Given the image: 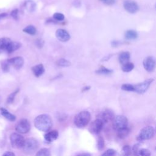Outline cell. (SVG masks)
Here are the masks:
<instances>
[{
	"mask_svg": "<svg viewBox=\"0 0 156 156\" xmlns=\"http://www.w3.org/2000/svg\"><path fill=\"white\" fill-rule=\"evenodd\" d=\"M39 144L38 141L34 138H29L24 140L23 146V149L26 154H32L37 151L38 148Z\"/></svg>",
	"mask_w": 156,
	"mask_h": 156,
	"instance_id": "cell-3",
	"label": "cell"
},
{
	"mask_svg": "<svg viewBox=\"0 0 156 156\" xmlns=\"http://www.w3.org/2000/svg\"><path fill=\"white\" fill-rule=\"evenodd\" d=\"M105 147V141L102 136H99L97 141V147L98 150L102 151Z\"/></svg>",
	"mask_w": 156,
	"mask_h": 156,
	"instance_id": "cell-27",
	"label": "cell"
},
{
	"mask_svg": "<svg viewBox=\"0 0 156 156\" xmlns=\"http://www.w3.org/2000/svg\"><path fill=\"white\" fill-rule=\"evenodd\" d=\"M19 91V90H16L15 91L13 92L12 93H11L7 98V102L8 104H11L13 102L14 99H15V97L16 96V94L18 93V92Z\"/></svg>",
	"mask_w": 156,
	"mask_h": 156,
	"instance_id": "cell-34",
	"label": "cell"
},
{
	"mask_svg": "<svg viewBox=\"0 0 156 156\" xmlns=\"http://www.w3.org/2000/svg\"><path fill=\"white\" fill-rule=\"evenodd\" d=\"M57 38L62 42H66L70 39L69 34L63 29H58L55 32Z\"/></svg>",
	"mask_w": 156,
	"mask_h": 156,
	"instance_id": "cell-13",
	"label": "cell"
},
{
	"mask_svg": "<svg viewBox=\"0 0 156 156\" xmlns=\"http://www.w3.org/2000/svg\"><path fill=\"white\" fill-rule=\"evenodd\" d=\"M9 65L15 69H20L24 65V59L21 57H15L7 60Z\"/></svg>",
	"mask_w": 156,
	"mask_h": 156,
	"instance_id": "cell-14",
	"label": "cell"
},
{
	"mask_svg": "<svg viewBox=\"0 0 156 156\" xmlns=\"http://www.w3.org/2000/svg\"><path fill=\"white\" fill-rule=\"evenodd\" d=\"M10 15L13 18H14L15 20H17L18 18V10L17 9H14L11 12Z\"/></svg>",
	"mask_w": 156,
	"mask_h": 156,
	"instance_id": "cell-37",
	"label": "cell"
},
{
	"mask_svg": "<svg viewBox=\"0 0 156 156\" xmlns=\"http://www.w3.org/2000/svg\"><path fill=\"white\" fill-rule=\"evenodd\" d=\"M30 129V124L26 119H21L16 126L15 130L20 133H26Z\"/></svg>",
	"mask_w": 156,
	"mask_h": 156,
	"instance_id": "cell-8",
	"label": "cell"
},
{
	"mask_svg": "<svg viewBox=\"0 0 156 156\" xmlns=\"http://www.w3.org/2000/svg\"><path fill=\"white\" fill-rule=\"evenodd\" d=\"M144 68L148 72H152L155 68V59L152 56H148L146 57L143 62Z\"/></svg>",
	"mask_w": 156,
	"mask_h": 156,
	"instance_id": "cell-12",
	"label": "cell"
},
{
	"mask_svg": "<svg viewBox=\"0 0 156 156\" xmlns=\"http://www.w3.org/2000/svg\"><path fill=\"white\" fill-rule=\"evenodd\" d=\"M57 65L62 67H67L71 65L70 62L66 60L65 58H60L57 62Z\"/></svg>",
	"mask_w": 156,
	"mask_h": 156,
	"instance_id": "cell-29",
	"label": "cell"
},
{
	"mask_svg": "<svg viewBox=\"0 0 156 156\" xmlns=\"http://www.w3.org/2000/svg\"><path fill=\"white\" fill-rule=\"evenodd\" d=\"M104 125V124L101 120L96 118L91 123L89 127V130L92 133L98 134L102 130Z\"/></svg>",
	"mask_w": 156,
	"mask_h": 156,
	"instance_id": "cell-11",
	"label": "cell"
},
{
	"mask_svg": "<svg viewBox=\"0 0 156 156\" xmlns=\"http://www.w3.org/2000/svg\"><path fill=\"white\" fill-rule=\"evenodd\" d=\"M78 155H90V154H79Z\"/></svg>",
	"mask_w": 156,
	"mask_h": 156,
	"instance_id": "cell-43",
	"label": "cell"
},
{
	"mask_svg": "<svg viewBox=\"0 0 156 156\" xmlns=\"http://www.w3.org/2000/svg\"><path fill=\"white\" fill-rule=\"evenodd\" d=\"M3 155L4 156H14L15 154L13 153L12 152H10V151H7L6 152H5L4 154H3Z\"/></svg>",
	"mask_w": 156,
	"mask_h": 156,
	"instance_id": "cell-40",
	"label": "cell"
},
{
	"mask_svg": "<svg viewBox=\"0 0 156 156\" xmlns=\"http://www.w3.org/2000/svg\"><path fill=\"white\" fill-rule=\"evenodd\" d=\"M34 126L40 131L48 132L52 126V118L49 115L46 114L40 115L35 118Z\"/></svg>",
	"mask_w": 156,
	"mask_h": 156,
	"instance_id": "cell-1",
	"label": "cell"
},
{
	"mask_svg": "<svg viewBox=\"0 0 156 156\" xmlns=\"http://www.w3.org/2000/svg\"><path fill=\"white\" fill-rule=\"evenodd\" d=\"M10 65L9 63V62H7V60L4 62L2 63V68L4 71H8L9 70V68H10Z\"/></svg>",
	"mask_w": 156,
	"mask_h": 156,
	"instance_id": "cell-36",
	"label": "cell"
},
{
	"mask_svg": "<svg viewBox=\"0 0 156 156\" xmlns=\"http://www.w3.org/2000/svg\"><path fill=\"white\" fill-rule=\"evenodd\" d=\"M7 16V14L6 13H0V20L2 19L5 17H6Z\"/></svg>",
	"mask_w": 156,
	"mask_h": 156,
	"instance_id": "cell-41",
	"label": "cell"
},
{
	"mask_svg": "<svg viewBox=\"0 0 156 156\" xmlns=\"http://www.w3.org/2000/svg\"><path fill=\"white\" fill-rule=\"evenodd\" d=\"M101 2L107 5H112L115 4V0H99Z\"/></svg>",
	"mask_w": 156,
	"mask_h": 156,
	"instance_id": "cell-39",
	"label": "cell"
},
{
	"mask_svg": "<svg viewBox=\"0 0 156 156\" xmlns=\"http://www.w3.org/2000/svg\"><path fill=\"white\" fill-rule=\"evenodd\" d=\"M116 154V151L112 149H108L105 152H104L102 155H114Z\"/></svg>",
	"mask_w": 156,
	"mask_h": 156,
	"instance_id": "cell-35",
	"label": "cell"
},
{
	"mask_svg": "<svg viewBox=\"0 0 156 156\" xmlns=\"http://www.w3.org/2000/svg\"><path fill=\"white\" fill-rule=\"evenodd\" d=\"M124 36L127 40H135L137 38L138 34L134 30H128L125 32Z\"/></svg>",
	"mask_w": 156,
	"mask_h": 156,
	"instance_id": "cell-23",
	"label": "cell"
},
{
	"mask_svg": "<svg viewBox=\"0 0 156 156\" xmlns=\"http://www.w3.org/2000/svg\"><path fill=\"white\" fill-rule=\"evenodd\" d=\"M96 73L97 74H99L107 75V74H109L112 73V70L109 69H108L107 68H105L104 66H101L99 69L96 71Z\"/></svg>",
	"mask_w": 156,
	"mask_h": 156,
	"instance_id": "cell-28",
	"label": "cell"
},
{
	"mask_svg": "<svg viewBox=\"0 0 156 156\" xmlns=\"http://www.w3.org/2000/svg\"><path fill=\"white\" fill-rule=\"evenodd\" d=\"M32 71L35 77H38L41 76L44 72V68L43 64H38L32 67Z\"/></svg>",
	"mask_w": 156,
	"mask_h": 156,
	"instance_id": "cell-16",
	"label": "cell"
},
{
	"mask_svg": "<svg viewBox=\"0 0 156 156\" xmlns=\"http://www.w3.org/2000/svg\"><path fill=\"white\" fill-rule=\"evenodd\" d=\"M91 119V115L88 111H82L77 113L74 119V124L79 128L85 127Z\"/></svg>",
	"mask_w": 156,
	"mask_h": 156,
	"instance_id": "cell-2",
	"label": "cell"
},
{
	"mask_svg": "<svg viewBox=\"0 0 156 156\" xmlns=\"http://www.w3.org/2000/svg\"><path fill=\"white\" fill-rule=\"evenodd\" d=\"M153 81H154V79H148L141 83H140L134 85V87H135L134 91L139 94L144 93L148 89L150 85L152 83Z\"/></svg>",
	"mask_w": 156,
	"mask_h": 156,
	"instance_id": "cell-10",
	"label": "cell"
},
{
	"mask_svg": "<svg viewBox=\"0 0 156 156\" xmlns=\"http://www.w3.org/2000/svg\"><path fill=\"white\" fill-rule=\"evenodd\" d=\"M90 88V87H85L83 88L82 89V91H86L87 90H89Z\"/></svg>",
	"mask_w": 156,
	"mask_h": 156,
	"instance_id": "cell-42",
	"label": "cell"
},
{
	"mask_svg": "<svg viewBox=\"0 0 156 156\" xmlns=\"http://www.w3.org/2000/svg\"><path fill=\"white\" fill-rule=\"evenodd\" d=\"M155 134V129L154 128L151 126H147L144 127H143L138 136H137V140L139 141L146 140H149L154 136Z\"/></svg>",
	"mask_w": 156,
	"mask_h": 156,
	"instance_id": "cell-4",
	"label": "cell"
},
{
	"mask_svg": "<svg viewBox=\"0 0 156 156\" xmlns=\"http://www.w3.org/2000/svg\"><path fill=\"white\" fill-rule=\"evenodd\" d=\"M151 152L147 149H141L138 151V155L141 156H149L151 155Z\"/></svg>",
	"mask_w": 156,
	"mask_h": 156,
	"instance_id": "cell-32",
	"label": "cell"
},
{
	"mask_svg": "<svg viewBox=\"0 0 156 156\" xmlns=\"http://www.w3.org/2000/svg\"><path fill=\"white\" fill-rule=\"evenodd\" d=\"M0 110H1V113L2 115L3 116H4L6 119H7L8 120H9L10 121H14L16 119V116L10 113L5 108H1Z\"/></svg>",
	"mask_w": 156,
	"mask_h": 156,
	"instance_id": "cell-21",
	"label": "cell"
},
{
	"mask_svg": "<svg viewBox=\"0 0 156 156\" xmlns=\"http://www.w3.org/2000/svg\"><path fill=\"white\" fill-rule=\"evenodd\" d=\"M116 132H117V136L119 138H124L128 136L130 132V129L127 127H126L121 129L119 130H116Z\"/></svg>",
	"mask_w": 156,
	"mask_h": 156,
	"instance_id": "cell-22",
	"label": "cell"
},
{
	"mask_svg": "<svg viewBox=\"0 0 156 156\" xmlns=\"http://www.w3.org/2000/svg\"><path fill=\"white\" fill-rule=\"evenodd\" d=\"M134 68V65L132 62H127L123 65H122V70L124 72H130Z\"/></svg>",
	"mask_w": 156,
	"mask_h": 156,
	"instance_id": "cell-25",
	"label": "cell"
},
{
	"mask_svg": "<svg viewBox=\"0 0 156 156\" xmlns=\"http://www.w3.org/2000/svg\"><path fill=\"white\" fill-rule=\"evenodd\" d=\"M123 7L126 11L129 13H135L139 10L138 4L133 0H125L123 3Z\"/></svg>",
	"mask_w": 156,
	"mask_h": 156,
	"instance_id": "cell-9",
	"label": "cell"
},
{
	"mask_svg": "<svg viewBox=\"0 0 156 156\" xmlns=\"http://www.w3.org/2000/svg\"><path fill=\"white\" fill-rule=\"evenodd\" d=\"M24 137L18 133H13L10 136V141L12 146L15 149H21L23 147L24 142Z\"/></svg>",
	"mask_w": 156,
	"mask_h": 156,
	"instance_id": "cell-5",
	"label": "cell"
},
{
	"mask_svg": "<svg viewBox=\"0 0 156 156\" xmlns=\"http://www.w3.org/2000/svg\"><path fill=\"white\" fill-rule=\"evenodd\" d=\"M53 18L56 20V21H61L64 20L65 19V16L63 14L61 13H55L53 15Z\"/></svg>",
	"mask_w": 156,
	"mask_h": 156,
	"instance_id": "cell-33",
	"label": "cell"
},
{
	"mask_svg": "<svg viewBox=\"0 0 156 156\" xmlns=\"http://www.w3.org/2000/svg\"><path fill=\"white\" fill-rule=\"evenodd\" d=\"M36 155L37 156H49L51 155V152L49 149L42 148L37 152Z\"/></svg>",
	"mask_w": 156,
	"mask_h": 156,
	"instance_id": "cell-26",
	"label": "cell"
},
{
	"mask_svg": "<svg viewBox=\"0 0 156 156\" xmlns=\"http://www.w3.org/2000/svg\"><path fill=\"white\" fill-rule=\"evenodd\" d=\"M121 89L127 91H135V87L134 85L129 84V83H124L121 85Z\"/></svg>",
	"mask_w": 156,
	"mask_h": 156,
	"instance_id": "cell-30",
	"label": "cell"
},
{
	"mask_svg": "<svg viewBox=\"0 0 156 156\" xmlns=\"http://www.w3.org/2000/svg\"><path fill=\"white\" fill-rule=\"evenodd\" d=\"M10 41L11 40L9 38L4 37L0 38V52L6 51L8 45Z\"/></svg>",
	"mask_w": 156,
	"mask_h": 156,
	"instance_id": "cell-19",
	"label": "cell"
},
{
	"mask_svg": "<svg viewBox=\"0 0 156 156\" xmlns=\"http://www.w3.org/2000/svg\"><path fill=\"white\" fill-rule=\"evenodd\" d=\"M23 32L31 35H34L37 32L36 28L32 25H29L23 29Z\"/></svg>",
	"mask_w": 156,
	"mask_h": 156,
	"instance_id": "cell-24",
	"label": "cell"
},
{
	"mask_svg": "<svg viewBox=\"0 0 156 156\" xmlns=\"http://www.w3.org/2000/svg\"><path fill=\"white\" fill-rule=\"evenodd\" d=\"M122 152L124 155H129L132 153V148L129 145H125L123 146L122 149Z\"/></svg>",
	"mask_w": 156,
	"mask_h": 156,
	"instance_id": "cell-31",
	"label": "cell"
},
{
	"mask_svg": "<svg viewBox=\"0 0 156 156\" xmlns=\"http://www.w3.org/2000/svg\"><path fill=\"white\" fill-rule=\"evenodd\" d=\"M1 96H0V102H1Z\"/></svg>",
	"mask_w": 156,
	"mask_h": 156,
	"instance_id": "cell-44",
	"label": "cell"
},
{
	"mask_svg": "<svg viewBox=\"0 0 156 156\" xmlns=\"http://www.w3.org/2000/svg\"><path fill=\"white\" fill-rule=\"evenodd\" d=\"M130 58V54L127 51L122 52L119 55V62L121 65H123L129 62Z\"/></svg>",
	"mask_w": 156,
	"mask_h": 156,
	"instance_id": "cell-18",
	"label": "cell"
},
{
	"mask_svg": "<svg viewBox=\"0 0 156 156\" xmlns=\"http://www.w3.org/2000/svg\"><path fill=\"white\" fill-rule=\"evenodd\" d=\"M139 147H140V143H136L134 144L133 146L132 147V151L133 152V154L134 155H138V151L139 149Z\"/></svg>",
	"mask_w": 156,
	"mask_h": 156,
	"instance_id": "cell-38",
	"label": "cell"
},
{
	"mask_svg": "<svg viewBox=\"0 0 156 156\" xmlns=\"http://www.w3.org/2000/svg\"><path fill=\"white\" fill-rule=\"evenodd\" d=\"M21 47V43L16 41H11L9 43L8 47L7 48L6 52L8 53H11L14 52L15 51Z\"/></svg>",
	"mask_w": 156,
	"mask_h": 156,
	"instance_id": "cell-17",
	"label": "cell"
},
{
	"mask_svg": "<svg viewBox=\"0 0 156 156\" xmlns=\"http://www.w3.org/2000/svg\"><path fill=\"white\" fill-rule=\"evenodd\" d=\"M112 121L113 129L116 131L126 127L128 125V119L125 116L123 115H118L116 116H115Z\"/></svg>",
	"mask_w": 156,
	"mask_h": 156,
	"instance_id": "cell-6",
	"label": "cell"
},
{
	"mask_svg": "<svg viewBox=\"0 0 156 156\" xmlns=\"http://www.w3.org/2000/svg\"><path fill=\"white\" fill-rule=\"evenodd\" d=\"M24 6L25 9L29 12H33L36 9V4L34 1L32 0H28L25 1L24 3Z\"/></svg>",
	"mask_w": 156,
	"mask_h": 156,
	"instance_id": "cell-20",
	"label": "cell"
},
{
	"mask_svg": "<svg viewBox=\"0 0 156 156\" xmlns=\"http://www.w3.org/2000/svg\"><path fill=\"white\" fill-rule=\"evenodd\" d=\"M58 136V132L56 130H51L47 132L44 135V139L48 142H52L55 141Z\"/></svg>",
	"mask_w": 156,
	"mask_h": 156,
	"instance_id": "cell-15",
	"label": "cell"
},
{
	"mask_svg": "<svg viewBox=\"0 0 156 156\" xmlns=\"http://www.w3.org/2000/svg\"><path fill=\"white\" fill-rule=\"evenodd\" d=\"M115 118V114L110 109H105L100 112L96 118L101 120L104 124H106L108 122L112 121Z\"/></svg>",
	"mask_w": 156,
	"mask_h": 156,
	"instance_id": "cell-7",
	"label": "cell"
}]
</instances>
